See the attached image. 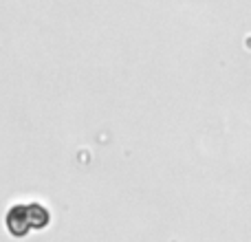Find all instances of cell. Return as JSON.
Segmentation results:
<instances>
[{"instance_id":"obj_1","label":"cell","mask_w":251,"mask_h":242,"mask_svg":"<svg viewBox=\"0 0 251 242\" xmlns=\"http://www.w3.org/2000/svg\"><path fill=\"white\" fill-rule=\"evenodd\" d=\"M51 220V214L40 203H20L13 205L7 214V229L16 238H25L31 231L44 229L47 222Z\"/></svg>"}]
</instances>
